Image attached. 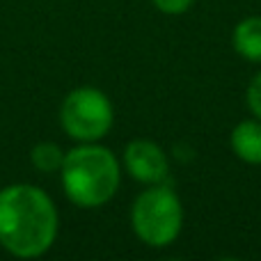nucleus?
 I'll return each mask as SVG.
<instances>
[{"mask_svg":"<svg viewBox=\"0 0 261 261\" xmlns=\"http://www.w3.org/2000/svg\"><path fill=\"white\" fill-rule=\"evenodd\" d=\"M234 50L248 62H261V16H248L239 21L231 35Z\"/></svg>","mask_w":261,"mask_h":261,"instance_id":"nucleus-7","label":"nucleus"},{"mask_svg":"<svg viewBox=\"0 0 261 261\" xmlns=\"http://www.w3.org/2000/svg\"><path fill=\"white\" fill-rule=\"evenodd\" d=\"M60 174L67 197L81 208H99L108 204L117 195L122 179L115 153L94 142H83L64 153Z\"/></svg>","mask_w":261,"mask_h":261,"instance_id":"nucleus-2","label":"nucleus"},{"mask_svg":"<svg viewBox=\"0 0 261 261\" xmlns=\"http://www.w3.org/2000/svg\"><path fill=\"white\" fill-rule=\"evenodd\" d=\"M151 3L158 12L170 14V16H179V14H186L193 7L195 0H151Z\"/></svg>","mask_w":261,"mask_h":261,"instance_id":"nucleus-10","label":"nucleus"},{"mask_svg":"<svg viewBox=\"0 0 261 261\" xmlns=\"http://www.w3.org/2000/svg\"><path fill=\"white\" fill-rule=\"evenodd\" d=\"M58 208L41 188L14 184L0 190V245L9 254L35 259L58 239Z\"/></svg>","mask_w":261,"mask_h":261,"instance_id":"nucleus-1","label":"nucleus"},{"mask_svg":"<svg viewBox=\"0 0 261 261\" xmlns=\"http://www.w3.org/2000/svg\"><path fill=\"white\" fill-rule=\"evenodd\" d=\"M30 161L39 172H60L64 163V151L55 142H39L32 147Z\"/></svg>","mask_w":261,"mask_h":261,"instance_id":"nucleus-8","label":"nucleus"},{"mask_svg":"<svg viewBox=\"0 0 261 261\" xmlns=\"http://www.w3.org/2000/svg\"><path fill=\"white\" fill-rule=\"evenodd\" d=\"M245 101H248L250 113L257 119H261V71L250 81L248 92H245Z\"/></svg>","mask_w":261,"mask_h":261,"instance_id":"nucleus-9","label":"nucleus"},{"mask_svg":"<svg viewBox=\"0 0 261 261\" xmlns=\"http://www.w3.org/2000/svg\"><path fill=\"white\" fill-rule=\"evenodd\" d=\"M124 167L140 184H165L170 174L167 153L151 140H130L124 149Z\"/></svg>","mask_w":261,"mask_h":261,"instance_id":"nucleus-5","label":"nucleus"},{"mask_svg":"<svg viewBox=\"0 0 261 261\" xmlns=\"http://www.w3.org/2000/svg\"><path fill=\"white\" fill-rule=\"evenodd\" d=\"M113 122V103L96 87H78L69 92L60 108V124L64 133L78 142H96L106 138Z\"/></svg>","mask_w":261,"mask_h":261,"instance_id":"nucleus-4","label":"nucleus"},{"mask_svg":"<svg viewBox=\"0 0 261 261\" xmlns=\"http://www.w3.org/2000/svg\"><path fill=\"white\" fill-rule=\"evenodd\" d=\"M130 227L149 248H167L181 234L184 206L167 184H153L142 190L130 206Z\"/></svg>","mask_w":261,"mask_h":261,"instance_id":"nucleus-3","label":"nucleus"},{"mask_svg":"<svg viewBox=\"0 0 261 261\" xmlns=\"http://www.w3.org/2000/svg\"><path fill=\"white\" fill-rule=\"evenodd\" d=\"M231 151L248 165H261V119H243L231 130Z\"/></svg>","mask_w":261,"mask_h":261,"instance_id":"nucleus-6","label":"nucleus"}]
</instances>
